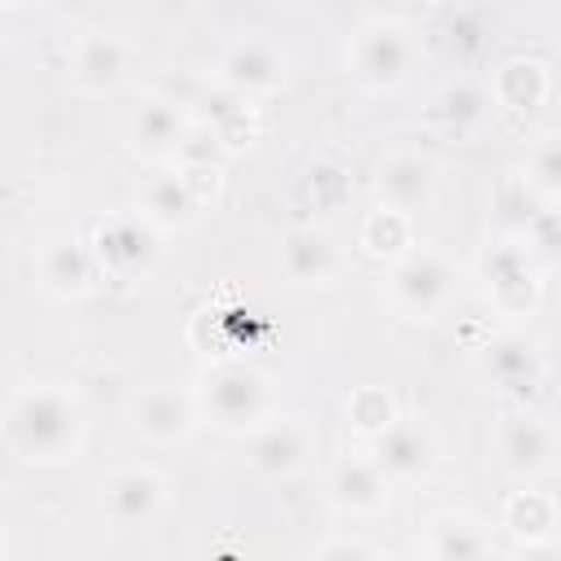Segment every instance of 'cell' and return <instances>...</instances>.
I'll use <instances>...</instances> for the list:
<instances>
[{"label": "cell", "mask_w": 561, "mask_h": 561, "mask_svg": "<svg viewBox=\"0 0 561 561\" xmlns=\"http://www.w3.org/2000/svg\"><path fill=\"white\" fill-rule=\"evenodd\" d=\"M39 285L53 294V298H83L96 280V259H92V245H83L79 237H53L39 245Z\"/></svg>", "instance_id": "obj_18"}, {"label": "cell", "mask_w": 561, "mask_h": 561, "mask_svg": "<svg viewBox=\"0 0 561 561\" xmlns=\"http://www.w3.org/2000/svg\"><path fill=\"white\" fill-rule=\"evenodd\" d=\"M311 456V434L298 416H267L245 438V460L263 478H294Z\"/></svg>", "instance_id": "obj_11"}, {"label": "cell", "mask_w": 561, "mask_h": 561, "mask_svg": "<svg viewBox=\"0 0 561 561\" xmlns=\"http://www.w3.org/2000/svg\"><path fill=\"white\" fill-rule=\"evenodd\" d=\"M430 561H491L495 543L491 530L469 513H438L425 522V548Z\"/></svg>", "instance_id": "obj_19"}, {"label": "cell", "mask_w": 561, "mask_h": 561, "mask_svg": "<svg viewBox=\"0 0 561 561\" xmlns=\"http://www.w3.org/2000/svg\"><path fill=\"white\" fill-rule=\"evenodd\" d=\"M158 241H162V232L149 219H140L136 210L110 215L92 232V259H96L101 272H110L118 280H131V276H140V272L153 267Z\"/></svg>", "instance_id": "obj_8"}, {"label": "cell", "mask_w": 561, "mask_h": 561, "mask_svg": "<svg viewBox=\"0 0 561 561\" xmlns=\"http://www.w3.org/2000/svg\"><path fill=\"white\" fill-rule=\"evenodd\" d=\"M522 184H526L535 197H543V202L557 197V188H561V140H557V136H539V140H535V149L526 153V175H522Z\"/></svg>", "instance_id": "obj_27"}, {"label": "cell", "mask_w": 561, "mask_h": 561, "mask_svg": "<svg viewBox=\"0 0 561 561\" xmlns=\"http://www.w3.org/2000/svg\"><path fill=\"white\" fill-rule=\"evenodd\" d=\"M167 482L149 465H123L110 478H101V513L114 526H149L162 513Z\"/></svg>", "instance_id": "obj_10"}, {"label": "cell", "mask_w": 561, "mask_h": 561, "mask_svg": "<svg viewBox=\"0 0 561 561\" xmlns=\"http://www.w3.org/2000/svg\"><path fill=\"white\" fill-rule=\"evenodd\" d=\"M0 430H4V443L13 456L22 460H39V465H53V460H70L83 443V412H79V399L57 386V381H39V386H22L4 416H0Z\"/></svg>", "instance_id": "obj_1"}, {"label": "cell", "mask_w": 561, "mask_h": 561, "mask_svg": "<svg viewBox=\"0 0 561 561\" xmlns=\"http://www.w3.org/2000/svg\"><path fill=\"white\" fill-rule=\"evenodd\" d=\"M434 118L451 131V136H473L486 118H491V92L469 83V79H456L438 92L434 101Z\"/></svg>", "instance_id": "obj_22"}, {"label": "cell", "mask_w": 561, "mask_h": 561, "mask_svg": "<svg viewBox=\"0 0 561 561\" xmlns=\"http://www.w3.org/2000/svg\"><path fill=\"white\" fill-rule=\"evenodd\" d=\"M280 272L294 285H329L342 272V245L324 224L289 228L280 241Z\"/></svg>", "instance_id": "obj_16"}, {"label": "cell", "mask_w": 561, "mask_h": 561, "mask_svg": "<svg viewBox=\"0 0 561 561\" xmlns=\"http://www.w3.org/2000/svg\"><path fill=\"white\" fill-rule=\"evenodd\" d=\"M482 280H486L491 302L508 316L530 311V302L539 294V267L517 241H500V245L482 250Z\"/></svg>", "instance_id": "obj_12"}, {"label": "cell", "mask_w": 561, "mask_h": 561, "mask_svg": "<svg viewBox=\"0 0 561 561\" xmlns=\"http://www.w3.org/2000/svg\"><path fill=\"white\" fill-rule=\"evenodd\" d=\"M394 561H430V557H425V552H421V548H412V552H399V557H394Z\"/></svg>", "instance_id": "obj_31"}, {"label": "cell", "mask_w": 561, "mask_h": 561, "mask_svg": "<svg viewBox=\"0 0 561 561\" xmlns=\"http://www.w3.org/2000/svg\"><path fill=\"white\" fill-rule=\"evenodd\" d=\"M329 500L342 513H377L390 500V482L377 473L368 456H342L329 473Z\"/></svg>", "instance_id": "obj_20"}, {"label": "cell", "mask_w": 561, "mask_h": 561, "mask_svg": "<svg viewBox=\"0 0 561 561\" xmlns=\"http://www.w3.org/2000/svg\"><path fill=\"white\" fill-rule=\"evenodd\" d=\"M495 451H500V465L513 478H535L552 465L557 434L539 412H508L495 425Z\"/></svg>", "instance_id": "obj_14"}, {"label": "cell", "mask_w": 561, "mask_h": 561, "mask_svg": "<svg viewBox=\"0 0 561 561\" xmlns=\"http://www.w3.org/2000/svg\"><path fill=\"white\" fill-rule=\"evenodd\" d=\"M377 473L394 486V482H421L430 478V469L438 465V438L425 421L416 416H394L381 434L368 438V451H364Z\"/></svg>", "instance_id": "obj_6"}, {"label": "cell", "mask_w": 561, "mask_h": 561, "mask_svg": "<svg viewBox=\"0 0 561 561\" xmlns=\"http://www.w3.org/2000/svg\"><path fill=\"white\" fill-rule=\"evenodd\" d=\"M131 430L149 443H180L197 425V403L180 386H145L131 394Z\"/></svg>", "instance_id": "obj_13"}, {"label": "cell", "mask_w": 561, "mask_h": 561, "mask_svg": "<svg viewBox=\"0 0 561 561\" xmlns=\"http://www.w3.org/2000/svg\"><path fill=\"white\" fill-rule=\"evenodd\" d=\"M377 197L390 210L416 215L434 202V162L416 149H399L377 167Z\"/></svg>", "instance_id": "obj_17"}, {"label": "cell", "mask_w": 561, "mask_h": 561, "mask_svg": "<svg viewBox=\"0 0 561 561\" xmlns=\"http://www.w3.org/2000/svg\"><path fill=\"white\" fill-rule=\"evenodd\" d=\"M131 44L114 31H83L70 48V79L83 92H110L127 79Z\"/></svg>", "instance_id": "obj_15"}, {"label": "cell", "mask_w": 561, "mask_h": 561, "mask_svg": "<svg viewBox=\"0 0 561 561\" xmlns=\"http://www.w3.org/2000/svg\"><path fill=\"white\" fill-rule=\"evenodd\" d=\"M197 416L228 434H250L267 421V377L245 359H219L197 377Z\"/></svg>", "instance_id": "obj_2"}, {"label": "cell", "mask_w": 561, "mask_h": 561, "mask_svg": "<svg viewBox=\"0 0 561 561\" xmlns=\"http://www.w3.org/2000/svg\"><path fill=\"white\" fill-rule=\"evenodd\" d=\"M504 526L517 535V543H543L557 530V500L548 491L522 486L504 500Z\"/></svg>", "instance_id": "obj_23"}, {"label": "cell", "mask_w": 561, "mask_h": 561, "mask_svg": "<svg viewBox=\"0 0 561 561\" xmlns=\"http://www.w3.org/2000/svg\"><path fill=\"white\" fill-rule=\"evenodd\" d=\"M193 123H197V118H193L175 96L149 92V96H140V101L131 105V114H127V145H131L136 153H145V158L167 162V158L180 153V145H184V136L193 131Z\"/></svg>", "instance_id": "obj_9"}, {"label": "cell", "mask_w": 561, "mask_h": 561, "mask_svg": "<svg viewBox=\"0 0 561 561\" xmlns=\"http://www.w3.org/2000/svg\"><path fill=\"white\" fill-rule=\"evenodd\" d=\"M539 368H543L539 364V351L522 333H504V337H491L482 346V373L500 390H530L539 381Z\"/></svg>", "instance_id": "obj_21"}, {"label": "cell", "mask_w": 561, "mask_h": 561, "mask_svg": "<svg viewBox=\"0 0 561 561\" xmlns=\"http://www.w3.org/2000/svg\"><path fill=\"white\" fill-rule=\"evenodd\" d=\"M513 561H561V552H557L552 539H543V543H522Z\"/></svg>", "instance_id": "obj_30"}, {"label": "cell", "mask_w": 561, "mask_h": 561, "mask_svg": "<svg viewBox=\"0 0 561 561\" xmlns=\"http://www.w3.org/2000/svg\"><path fill=\"white\" fill-rule=\"evenodd\" d=\"M491 96L508 110H530L548 96V66L535 61V57H508L500 70H495V83H491Z\"/></svg>", "instance_id": "obj_24"}, {"label": "cell", "mask_w": 561, "mask_h": 561, "mask_svg": "<svg viewBox=\"0 0 561 561\" xmlns=\"http://www.w3.org/2000/svg\"><path fill=\"white\" fill-rule=\"evenodd\" d=\"M285 53L267 39V35H237L219 61H215V79L224 83V92H232L237 101H254V96H272L285 83Z\"/></svg>", "instance_id": "obj_7"}, {"label": "cell", "mask_w": 561, "mask_h": 561, "mask_svg": "<svg viewBox=\"0 0 561 561\" xmlns=\"http://www.w3.org/2000/svg\"><path fill=\"white\" fill-rule=\"evenodd\" d=\"M443 35H451V53H473L478 44H482V35H486V18L482 13H469V9H460V13H451L447 18V31Z\"/></svg>", "instance_id": "obj_28"}, {"label": "cell", "mask_w": 561, "mask_h": 561, "mask_svg": "<svg viewBox=\"0 0 561 561\" xmlns=\"http://www.w3.org/2000/svg\"><path fill=\"white\" fill-rule=\"evenodd\" d=\"M416 61V39L399 18L373 13L355 26V35L346 39V66L359 83L368 88H394L408 79Z\"/></svg>", "instance_id": "obj_3"}, {"label": "cell", "mask_w": 561, "mask_h": 561, "mask_svg": "<svg viewBox=\"0 0 561 561\" xmlns=\"http://www.w3.org/2000/svg\"><path fill=\"white\" fill-rule=\"evenodd\" d=\"M311 561H377V557H373V548H368L364 539L337 535V539H324V543L311 552Z\"/></svg>", "instance_id": "obj_29"}, {"label": "cell", "mask_w": 561, "mask_h": 561, "mask_svg": "<svg viewBox=\"0 0 561 561\" xmlns=\"http://www.w3.org/2000/svg\"><path fill=\"white\" fill-rule=\"evenodd\" d=\"M215 188H219V167H175L140 184L136 215L149 219L158 232L188 228L215 202Z\"/></svg>", "instance_id": "obj_5"}, {"label": "cell", "mask_w": 561, "mask_h": 561, "mask_svg": "<svg viewBox=\"0 0 561 561\" xmlns=\"http://www.w3.org/2000/svg\"><path fill=\"white\" fill-rule=\"evenodd\" d=\"M359 245L377 259H403L408 250H416V228H412V215L403 210H390V206H377L364 215L359 224Z\"/></svg>", "instance_id": "obj_25"}, {"label": "cell", "mask_w": 561, "mask_h": 561, "mask_svg": "<svg viewBox=\"0 0 561 561\" xmlns=\"http://www.w3.org/2000/svg\"><path fill=\"white\" fill-rule=\"evenodd\" d=\"M394 416H399V408H394V399H390L386 386H355V390L346 394V421H351L364 438L381 434Z\"/></svg>", "instance_id": "obj_26"}, {"label": "cell", "mask_w": 561, "mask_h": 561, "mask_svg": "<svg viewBox=\"0 0 561 561\" xmlns=\"http://www.w3.org/2000/svg\"><path fill=\"white\" fill-rule=\"evenodd\" d=\"M451 294H456V263L443 250L416 245L403 259H394L386 272V302L408 320H425L443 311Z\"/></svg>", "instance_id": "obj_4"}]
</instances>
